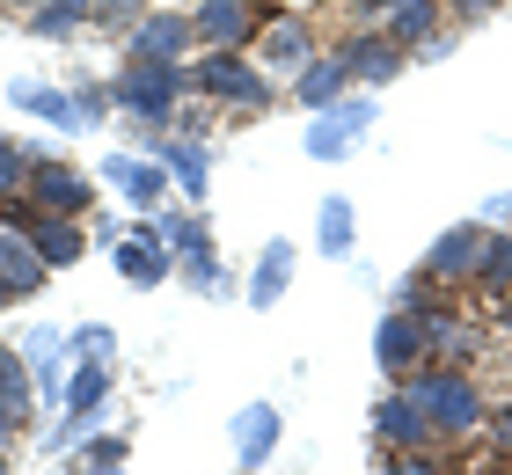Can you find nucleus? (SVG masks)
Returning <instances> with one entry per match:
<instances>
[{"label": "nucleus", "instance_id": "423d86ee", "mask_svg": "<svg viewBox=\"0 0 512 475\" xmlns=\"http://www.w3.org/2000/svg\"><path fill=\"white\" fill-rule=\"evenodd\" d=\"M103 183L118 190L125 205H139V212H154V205H169V161H154V154H110L103 161Z\"/></svg>", "mask_w": 512, "mask_h": 475}, {"label": "nucleus", "instance_id": "b1692460", "mask_svg": "<svg viewBox=\"0 0 512 475\" xmlns=\"http://www.w3.org/2000/svg\"><path fill=\"white\" fill-rule=\"evenodd\" d=\"M352 242H359L352 198H322V212H315V249H322V256H352Z\"/></svg>", "mask_w": 512, "mask_h": 475}, {"label": "nucleus", "instance_id": "9b49d317", "mask_svg": "<svg viewBox=\"0 0 512 475\" xmlns=\"http://www.w3.org/2000/svg\"><path fill=\"white\" fill-rule=\"evenodd\" d=\"M30 205H44V212H88V198H96V176H81L74 161H37L30 169V190H22Z\"/></svg>", "mask_w": 512, "mask_h": 475}, {"label": "nucleus", "instance_id": "c9c22d12", "mask_svg": "<svg viewBox=\"0 0 512 475\" xmlns=\"http://www.w3.org/2000/svg\"><path fill=\"white\" fill-rule=\"evenodd\" d=\"M66 475H125V468H103V461H81V454H74V468H66Z\"/></svg>", "mask_w": 512, "mask_h": 475}, {"label": "nucleus", "instance_id": "a211bd4d", "mask_svg": "<svg viewBox=\"0 0 512 475\" xmlns=\"http://www.w3.org/2000/svg\"><path fill=\"white\" fill-rule=\"evenodd\" d=\"M417 315H425V344H432L439 366H469L483 351V329H469L461 315H447V307H417Z\"/></svg>", "mask_w": 512, "mask_h": 475}, {"label": "nucleus", "instance_id": "1a4fd4ad", "mask_svg": "<svg viewBox=\"0 0 512 475\" xmlns=\"http://www.w3.org/2000/svg\"><path fill=\"white\" fill-rule=\"evenodd\" d=\"M374 359H381V373H417V366L432 359L425 315H417V307H395V315H381V329H374Z\"/></svg>", "mask_w": 512, "mask_h": 475}, {"label": "nucleus", "instance_id": "2eb2a0df", "mask_svg": "<svg viewBox=\"0 0 512 475\" xmlns=\"http://www.w3.org/2000/svg\"><path fill=\"white\" fill-rule=\"evenodd\" d=\"M191 22H198V44H205V52H242V37L256 30L249 0H198Z\"/></svg>", "mask_w": 512, "mask_h": 475}, {"label": "nucleus", "instance_id": "f3484780", "mask_svg": "<svg viewBox=\"0 0 512 475\" xmlns=\"http://www.w3.org/2000/svg\"><path fill=\"white\" fill-rule=\"evenodd\" d=\"M8 103L15 110H30V117H44L52 132H88V117H81V103L66 88H44V81H8Z\"/></svg>", "mask_w": 512, "mask_h": 475}, {"label": "nucleus", "instance_id": "e433bc0d", "mask_svg": "<svg viewBox=\"0 0 512 475\" xmlns=\"http://www.w3.org/2000/svg\"><path fill=\"white\" fill-rule=\"evenodd\" d=\"M461 15H469V22H476V15H491V0H461Z\"/></svg>", "mask_w": 512, "mask_h": 475}, {"label": "nucleus", "instance_id": "20e7f679", "mask_svg": "<svg viewBox=\"0 0 512 475\" xmlns=\"http://www.w3.org/2000/svg\"><path fill=\"white\" fill-rule=\"evenodd\" d=\"M191 88L198 95H220V103H235V110H271V81L256 74V66L242 59V52H205L198 66H191Z\"/></svg>", "mask_w": 512, "mask_h": 475}, {"label": "nucleus", "instance_id": "6ab92c4d", "mask_svg": "<svg viewBox=\"0 0 512 475\" xmlns=\"http://www.w3.org/2000/svg\"><path fill=\"white\" fill-rule=\"evenodd\" d=\"M286 285H293V242L278 234V242H264V256H256V271H249V307L271 315V307L286 300Z\"/></svg>", "mask_w": 512, "mask_h": 475}, {"label": "nucleus", "instance_id": "6e6552de", "mask_svg": "<svg viewBox=\"0 0 512 475\" xmlns=\"http://www.w3.org/2000/svg\"><path fill=\"white\" fill-rule=\"evenodd\" d=\"M483 242H491V227H476V220L447 227V234L432 242V256H425V278H432V285H476Z\"/></svg>", "mask_w": 512, "mask_h": 475}, {"label": "nucleus", "instance_id": "c756f323", "mask_svg": "<svg viewBox=\"0 0 512 475\" xmlns=\"http://www.w3.org/2000/svg\"><path fill=\"white\" fill-rule=\"evenodd\" d=\"M66 351H74V359H118V329L110 322H81V329H66Z\"/></svg>", "mask_w": 512, "mask_h": 475}, {"label": "nucleus", "instance_id": "9d476101", "mask_svg": "<svg viewBox=\"0 0 512 475\" xmlns=\"http://www.w3.org/2000/svg\"><path fill=\"white\" fill-rule=\"evenodd\" d=\"M110 264H118L125 285H169L176 278V249L154 242V227H125L118 249H110Z\"/></svg>", "mask_w": 512, "mask_h": 475}, {"label": "nucleus", "instance_id": "ea45409f", "mask_svg": "<svg viewBox=\"0 0 512 475\" xmlns=\"http://www.w3.org/2000/svg\"><path fill=\"white\" fill-rule=\"evenodd\" d=\"M0 475H8V446H0Z\"/></svg>", "mask_w": 512, "mask_h": 475}, {"label": "nucleus", "instance_id": "a878e982", "mask_svg": "<svg viewBox=\"0 0 512 475\" xmlns=\"http://www.w3.org/2000/svg\"><path fill=\"white\" fill-rule=\"evenodd\" d=\"M432 22H439V0H395V8H388V37L410 52V44L432 37Z\"/></svg>", "mask_w": 512, "mask_h": 475}, {"label": "nucleus", "instance_id": "bb28decb", "mask_svg": "<svg viewBox=\"0 0 512 475\" xmlns=\"http://www.w3.org/2000/svg\"><path fill=\"white\" fill-rule=\"evenodd\" d=\"M81 22H96V0H44L30 15V30L37 37H66V30H81Z\"/></svg>", "mask_w": 512, "mask_h": 475}, {"label": "nucleus", "instance_id": "58836bf2", "mask_svg": "<svg viewBox=\"0 0 512 475\" xmlns=\"http://www.w3.org/2000/svg\"><path fill=\"white\" fill-rule=\"evenodd\" d=\"M505 322H512V285H505Z\"/></svg>", "mask_w": 512, "mask_h": 475}, {"label": "nucleus", "instance_id": "aec40b11", "mask_svg": "<svg viewBox=\"0 0 512 475\" xmlns=\"http://www.w3.org/2000/svg\"><path fill=\"white\" fill-rule=\"evenodd\" d=\"M344 88H352V59H344V52H330V59H308V66L293 74V95H300V110H330Z\"/></svg>", "mask_w": 512, "mask_h": 475}, {"label": "nucleus", "instance_id": "2f4dec72", "mask_svg": "<svg viewBox=\"0 0 512 475\" xmlns=\"http://www.w3.org/2000/svg\"><path fill=\"white\" fill-rule=\"evenodd\" d=\"M96 22L103 30H139V22H147V0H96Z\"/></svg>", "mask_w": 512, "mask_h": 475}, {"label": "nucleus", "instance_id": "5701e85b", "mask_svg": "<svg viewBox=\"0 0 512 475\" xmlns=\"http://www.w3.org/2000/svg\"><path fill=\"white\" fill-rule=\"evenodd\" d=\"M154 242H169L176 256H198V249H213V227L198 220V212H176V205H154Z\"/></svg>", "mask_w": 512, "mask_h": 475}, {"label": "nucleus", "instance_id": "4be33fe9", "mask_svg": "<svg viewBox=\"0 0 512 475\" xmlns=\"http://www.w3.org/2000/svg\"><path fill=\"white\" fill-rule=\"evenodd\" d=\"M22 359H30L44 402L66 395V337H59V329H30V337H22Z\"/></svg>", "mask_w": 512, "mask_h": 475}, {"label": "nucleus", "instance_id": "7ed1b4c3", "mask_svg": "<svg viewBox=\"0 0 512 475\" xmlns=\"http://www.w3.org/2000/svg\"><path fill=\"white\" fill-rule=\"evenodd\" d=\"M66 424H52V454H81L88 439H96V417L110 402V366L103 359H81L74 373H66Z\"/></svg>", "mask_w": 512, "mask_h": 475}, {"label": "nucleus", "instance_id": "0eeeda50", "mask_svg": "<svg viewBox=\"0 0 512 475\" xmlns=\"http://www.w3.org/2000/svg\"><path fill=\"white\" fill-rule=\"evenodd\" d=\"M198 44V22L183 15V8H154L139 30H125V59H169L183 66V52Z\"/></svg>", "mask_w": 512, "mask_h": 475}, {"label": "nucleus", "instance_id": "39448f33", "mask_svg": "<svg viewBox=\"0 0 512 475\" xmlns=\"http://www.w3.org/2000/svg\"><path fill=\"white\" fill-rule=\"evenodd\" d=\"M366 132H374V103H366V95H337L330 110H315V117H308L300 147H308L315 161H344Z\"/></svg>", "mask_w": 512, "mask_h": 475}, {"label": "nucleus", "instance_id": "412c9836", "mask_svg": "<svg viewBox=\"0 0 512 475\" xmlns=\"http://www.w3.org/2000/svg\"><path fill=\"white\" fill-rule=\"evenodd\" d=\"M344 59H352V81H374V88H388V81L410 66V52H403L388 30H381V37H352V44H344Z\"/></svg>", "mask_w": 512, "mask_h": 475}, {"label": "nucleus", "instance_id": "f03ea898", "mask_svg": "<svg viewBox=\"0 0 512 475\" xmlns=\"http://www.w3.org/2000/svg\"><path fill=\"white\" fill-rule=\"evenodd\" d=\"M183 88H191V74L169 59H125V74L110 81V95H118V110L139 117V125H169L176 103H183Z\"/></svg>", "mask_w": 512, "mask_h": 475}, {"label": "nucleus", "instance_id": "79ce46f5", "mask_svg": "<svg viewBox=\"0 0 512 475\" xmlns=\"http://www.w3.org/2000/svg\"><path fill=\"white\" fill-rule=\"evenodd\" d=\"M242 475H249V468H242Z\"/></svg>", "mask_w": 512, "mask_h": 475}, {"label": "nucleus", "instance_id": "cd10ccee", "mask_svg": "<svg viewBox=\"0 0 512 475\" xmlns=\"http://www.w3.org/2000/svg\"><path fill=\"white\" fill-rule=\"evenodd\" d=\"M176 278L191 285V293H213V300H227V271H220V256H213V249H198V256H176Z\"/></svg>", "mask_w": 512, "mask_h": 475}, {"label": "nucleus", "instance_id": "473e14b6", "mask_svg": "<svg viewBox=\"0 0 512 475\" xmlns=\"http://www.w3.org/2000/svg\"><path fill=\"white\" fill-rule=\"evenodd\" d=\"M125 454H132L125 432H96V439L81 446V461H103V468H125Z\"/></svg>", "mask_w": 512, "mask_h": 475}, {"label": "nucleus", "instance_id": "4468645a", "mask_svg": "<svg viewBox=\"0 0 512 475\" xmlns=\"http://www.w3.org/2000/svg\"><path fill=\"white\" fill-rule=\"evenodd\" d=\"M374 439L388 446V454H425V446H432L439 432H432V417L417 410L410 395H388L381 410H374Z\"/></svg>", "mask_w": 512, "mask_h": 475}, {"label": "nucleus", "instance_id": "f704fd0d", "mask_svg": "<svg viewBox=\"0 0 512 475\" xmlns=\"http://www.w3.org/2000/svg\"><path fill=\"white\" fill-rule=\"evenodd\" d=\"M491 446H505V454H512V402H505V410H491Z\"/></svg>", "mask_w": 512, "mask_h": 475}, {"label": "nucleus", "instance_id": "f8f14e48", "mask_svg": "<svg viewBox=\"0 0 512 475\" xmlns=\"http://www.w3.org/2000/svg\"><path fill=\"white\" fill-rule=\"evenodd\" d=\"M227 439H235V461H242V468H264V461L278 454V439H286V417H278V402H249V410H235Z\"/></svg>", "mask_w": 512, "mask_h": 475}, {"label": "nucleus", "instance_id": "7c9ffc66", "mask_svg": "<svg viewBox=\"0 0 512 475\" xmlns=\"http://www.w3.org/2000/svg\"><path fill=\"white\" fill-rule=\"evenodd\" d=\"M30 169H37V154H22L8 132H0V205L15 198V190H30Z\"/></svg>", "mask_w": 512, "mask_h": 475}, {"label": "nucleus", "instance_id": "ddd939ff", "mask_svg": "<svg viewBox=\"0 0 512 475\" xmlns=\"http://www.w3.org/2000/svg\"><path fill=\"white\" fill-rule=\"evenodd\" d=\"M44 278H52V264L37 256V242L22 227H0V285H8V300H37Z\"/></svg>", "mask_w": 512, "mask_h": 475}, {"label": "nucleus", "instance_id": "c85d7f7f", "mask_svg": "<svg viewBox=\"0 0 512 475\" xmlns=\"http://www.w3.org/2000/svg\"><path fill=\"white\" fill-rule=\"evenodd\" d=\"M505 285H512V234H491L476 264V293H505Z\"/></svg>", "mask_w": 512, "mask_h": 475}, {"label": "nucleus", "instance_id": "4c0bfd02", "mask_svg": "<svg viewBox=\"0 0 512 475\" xmlns=\"http://www.w3.org/2000/svg\"><path fill=\"white\" fill-rule=\"evenodd\" d=\"M359 8H366V15H388V8H395V0H359Z\"/></svg>", "mask_w": 512, "mask_h": 475}, {"label": "nucleus", "instance_id": "f257e3e1", "mask_svg": "<svg viewBox=\"0 0 512 475\" xmlns=\"http://www.w3.org/2000/svg\"><path fill=\"white\" fill-rule=\"evenodd\" d=\"M403 395L432 417L439 439H469V432H483V424H491V410H483V395H476V380L461 373V366H439V359L417 366Z\"/></svg>", "mask_w": 512, "mask_h": 475}, {"label": "nucleus", "instance_id": "a19ab883", "mask_svg": "<svg viewBox=\"0 0 512 475\" xmlns=\"http://www.w3.org/2000/svg\"><path fill=\"white\" fill-rule=\"evenodd\" d=\"M0 307H8V285H0Z\"/></svg>", "mask_w": 512, "mask_h": 475}, {"label": "nucleus", "instance_id": "393cba45", "mask_svg": "<svg viewBox=\"0 0 512 475\" xmlns=\"http://www.w3.org/2000/svg\"><path fill=\"white\" fill-rule=\"evenodd\" d=\"M161 161H169V176H176V190H183V198H205V183H213V154H205V139H176V147L169 154H161Z\"/></svg>", "mask_w": 512, "mask_h": 475}, {"label": "nucleus", "instance_id": "dca6fc26", "mask_svg": "<svg viewBox=\"0 0 512 475\" xmlns=\"http://www.w3.org/2000/svg\"><path fill=\"white\" fill-rule=\"evenodd\" d=\"M256 59H264V66H278V74H300V66L315 59L308 22H300V15H271L264 30H256Z\"/></svg>", "mask_w": 512, "mask_h": 475}, {"label": "nucleus", "instance_id": "72a5a7b5", "mask_svg": "<svg viewBox=\"0 0 512 475\" xmlns=\"http://www.w3.org/2000/svg\"><path fill=\"white\" fill-rule=\"evenodd\" d=\"M374 475H439V461H425V454H388Z\"/></svg>", "mask_w": 512, "mask_h": 475}]
</instances>
